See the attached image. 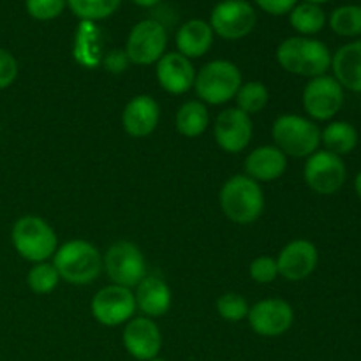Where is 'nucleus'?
Segmentation results:
<instances>
[{
  "instance_id": "obj_15",
  "label": "nucleus",
  "mask_w": 361,
  "mask_h": 361,
  "mask_svg": "<svg viewBox=\"0 0 361 361\" xmlns=\"http://www.w3.org/2000/svg\"><path fill=\"white\" fill-rule=\"evenodd\" d=\"M122 342L126 351L137 361L157 358L162 348V335L150 317H133L123 328Z\"/></svg>"
},
{
  "instance_id": "obj_9",
  "label": "nucleus",
  "mask_w": 361,
  "mask_h": 361,
  "mask_svg": "<svg viewBox=\"0 0 361 361\" xmlns=\"http://www.w3.org/2000/svg\"><path fill=\"white\" fill-rule=\"evenodd\" d=\"M168 46V34L164 25L155 20H143L136 23L127 37L126 53L130 63L152 66L161 60Z\"/></svg>"
},
{
  "instance_id": "obj_40",
  "label": "nucleus",
  "mask_w": 361,
  "mask_h": 361,
  "mask_svg": "<svg viewBox=\"0 0 361 361\" xmlns=\"http://www.w3.org/2000/svg\"><path fill=\"white\" fill-rule=\"evenodd\" d=\"M150 361H168V360H164V358H159V356H157V358H154V360H150Z\"/></svg>"
},
{
  "instance_id": "obj_24",
  "label": "nucleus",
  "mask_w": 361,
  "mask_h": 361,
  "mask_svg": "<svg viewBox=\"0 0 361 361\" xmlns=\"http://www.w3.org/2000/svg\"><path fill=\"white\" fill-rule=\"evenodd\" d=\"M210 113L204 102L187 101L178 108L175 116V126L182 136L197 137L208 129Z\"/></svg>"
},
{
  "instance_id": "obj_12",
  "label": "nucleus",
  "mask_w": 361,
  "mask_h": 361,
  "mask_svg": "<svg viewBox=\"0 0 361 361\" xmlns=\"http://www.w3.org/2000/svg\"><path fill=\"white\" fill-rule=\"evenodd\" d=\"M92 316L102 326H120L134 317L136 300L134 293L123 286L109 284L95 293L90 303Z\"/></svg>"
},
{
  "instance_id": "obj_20",
  "label": "nucleus",
  "mask_w": 361,
  "mask_h": 361,
  "mask_svg": "<svg viewBox=\"0 0 361 361\" xmlns=\"http://www.w3.org/2000/svg\"><path fill=\"white\" fill-rule=\"evenodd\" d=\"M136 309L145 314V317H161L168 314L171 307V289L157 275H147L134 291Z\"/></svg>"
},
{
  "instance_id": "obj_41",
  "label": "nucleus",
  "mask_w": 361,
  "mask_h": 361,
  "mask_svg": "<svg viewBox=\"0 0 361 361\" xmlns=\"http://www.w3.org/2000/svg\"><path fill=\"white\" fill-rule=\"evenodd\" d=\"M0 134H2V122H0Z\"/></svg>"
},
{
  "instance_id": "obj_16",
  "label": "nucleus",
  "mask_w": 361,
  "mask_h": 361,
  "mask_svg": "<svg viewBox=\"0 0 361 361\" xmlns=\"http://www.w3.org/2000/svg\"><path fill=\"white\" fill-rule=\"evenodd\" d=\"M319 252L317 247L309 240H293L277 257L279 275L289 282H298L309 277L317 267Z\"/></svg>"
},
{
  "instance_id": "obj_10",
  "label": "nucleus",
  "mask_w": 361,
  "mask_h": 361,
  "mask_svg": "<svg viewBox=\"0 0 361 361\" xmlns=\"http://www.w3.org/2000/svg\"><path fill=\"white\" fill-rule=\"evenodd\" d=\"M302 104L310 118L328 122L344 104V88L334 76L312 78L303 88Z\"/></svg>"
},
{
  "instance_id": "obj_36",
  "label": "nucleus",
  "mask_w": 361,
  "mask_h": 361,
  "mask_svg": "<svg viewBox=\"0 0 361 361\" xmlns=\"http://www.w3.org/2000/svg\"><path fill=\"white\" fill-rule=\"evenodd\" d=\"M102 63H104L106 69L109 71V73H123V71L129 67V59H127V53L123 51V49H113V51H109L108 55L102 56Z\"/></svg>"
},
{
  "instance_id": "obj_1",
  "label": "nucleus",
  "mask_w": 361,
  "mask_h": 361,
  "mask_svg": "<svg viewBox=\"0 0 361 361\" xmlns=\"http://www.w3.org/2000/svg\"><path fill=\"white\" fill-rule=\"evenodd\" d=\"M277 62L286 73L317 78L331 67V53L324 42L310 37H288L279 44Z\"/></svg>"
},
{
  "instance_id": "obj_11",
  "label": "nucleus",
  "mask_w": 361,
  "mask_h": 361,
  "mask_svg": "<svg viewBox=\"0 0 361 361\" xmlns=\"http://www.w3.org/2000/svg\"><path fill=\"white\" fill-rule=\"evenodd\" d=\"M303 178L314 192L330 196L342 189L348 178V169L342 157L326 150H317L307 157Z\"/></svg>"
},
{
  "instance_id": "obj_2",
  "label": "nucleus",
  "mask_w": 361,
  "mask_h": 361,
  "mask_svg": "<svg viewBox=\"0 0 361 361\" xmlns=\"http://www.w3.org/2000/svg\"><path fill=\"white\" fill-rule=\"evenodd\" d=\"M221 210L235 224H252L264 210V194L259 182L247 175H235L226 180L219 194Z\"/></svg>"
},
{
  "instance_id": "obj_35",
  "label": "nucleus",
  "mask_w": 361,
  "mask_h": 361,
  "mask_svg": "<svg viewBox=\"0 0 361 361\" xmlns=\"http://www.w3.org/2000/svg\"><path fill=\"white\" fill-rule=\"evenodd\" d=\"M264 13L271 16H282V14L291 13L296 6V0H254Z\"/></svg>"
},
{
  "instance_id": "obj_4",
  "label": "nucleus",
  "mask_w": 361,
  "mask_h": 361,
  "mask_svg": "<svg viewBox=\"0 0 361 361\" xmlns=\"http://www.w3.org/2000/svg\"><path fill=\"white\" fill-rule=\"evenodd\" d=\"M274 143L286 157H310L321 147V129L300 115H282L271 126Z\"/></svg>"
},
{
  "instance_id": "obj_33",
  "label": "nucleus",
  "mask_w": 361,
  "mask_h": 361,
  "mask_svg": "<svg viewBox=\"0 0 361 361\" xmlns=\"http://www.w3.org/2000/svg\"><path fill=\"white\" fill-rule=\"evenodd\" d=\"M249 274L257 284H271L279 277L277 259L270 256H259L250 263Z\"/></svg>"
},
{
  "instance_id": "obj_38",
  "label": "nucleus",
  "mask_w": 361,
  "mask_h": 361,
  "mask_svg": "<svg viewBox=\"0 0 361 361\" xmlns=\"http://www.w3.org/2000/svg\"><path fill=\"white\" fill-rule=\"evenodd\" d=\"M355 189H356V194H358V196H360V200H361V171L358 173V176H356Z\"/></svg>"
},
{
  "instance_id": "obj_19",
  "label": "nucleus",
  "mask_w": 361,
  "mask_h": 361,
  "mask_svg": "<svg viewBox=\"0 0 361 361\" xmlns=\"http://www.w3.org/2000/svg\"><path fill=\"white\" fill-rule=\"evenodd\" d=\"M286 168L288 157L275 145L254 148L243 162L245 175L256 182H274L284 175Z\"/></svg>"
},
{
  "instance_id": "obj_23",
  "label": "nucleus",
  "mask_w": 361,
  "mask_h": 361,
  "mask_svg": "<svg viewBox=\"0 0 361 361\" xmlns=\"http://www.w3.org/2000/svg\"><path fill=\"white\" fill-rule=\"evenodd\" d=\"M321 143H323L324 150L330 154L348 155L358 145V130L355 126L344 120H337V122H330L323 130H321Z\"/></svg>"
},
{
  "instance_id": "obj_6",
  "label": "nucleus",
  "mask_w": 361,
  "mask_h": 361,
  "mask_svg": "<svg viewBox=\"0 0 361 361\" xmlns=\"http://www.w3.org/2000/svg\"><path fill=\"white\" fill-rule=\"evenodd\" d=\"M242 73L229 60H212L196 73L194 90L201 102L221 106L235 99L242 87Z\"/></svg>"
},
{
  "instance_id": "obj_14",
  "label": "nucleus",
  "mask_w": 361,
  "mask_h": 361,
  "mask_svg": "<svg viewBox=\"0 0 361 361\" xmlns=\"http://www.w3.org/2000/svg\"><path fill=\"white\" fill-rule=\"evenodd\" d=\"M214 137L219 148L228 154L243 152L252 140V120L238 108L224 109L215 120Z\"/></svg>"
},
{
  "instance_id": "obj_32",
  "label": "nucleus",
  "mask_w": 361,
  "mask_h": 361,
  "mask_svg": "<svg viewBox=\"0 0 361 361\" xmlns=\"http://www.w3.org/2000/svg\"><path fill=\"white\" fill-rule=\"evenodd\" d=\"M67 0H25L27 13L37 21L55 20L66 9Z\"/></svg>"
},
{
  "instance_id": "obj_5",
  "label": "nucleus",
  "mask_w": 361,
  "mask_h": 361,
  "mask_svg": "<svg viewBox=\"0 0 361 361\" xmlns=\"http://www.w3.org/2000/svg\"><path fill=\"white\" fill-rule=\"evenodd\" d=\"M11 242L14 250L30 263H44L59 249V238L51 226L41 217L25 215L13 224Z\"/></svg>"
},
{
  "instance_id": "obj_21",
  "label": "nucleus",
  "mask_w": 361,
  "mask_h": 361,
  "mask_svg": "<svg viewBox=\"0 0 361 361\" xmlns=\"http://www.w3.org/2000/svg\"><path fill=\"white\" fill-rule=\"evenodd\" d=\"M331 69L342 88L361 94V39L344 44L331 55Z\"/></svg>"
},
{
  "instance_id": "obj_39",
  "label": "nucleus",
  "mask_w": 361,
  "mask_h": 361,
  "mask_svg": "<svg viewBox=\"0 0 361 361\" xmlns=\"http://www.w3.org/2000/svg\"><path fill=\"white\" fill-rule=\"evenodd\" d=\"M305 2H310V4H317V6H319V4L330 2V0H305Z\"/></svg>"
},
{
  "instance_id": "obj_3",
  "label": "nucleus",
  "mask_w": 361,
  "mask_h": 361,
  "mask_svg": "<svg viewBox=\"0 0 361 361\" xmlns=\"http://www.w3.org/2000/svg\"><path fill=\"white\" fill-rule=\"evenodd\" d=\"M53 267L60 279L73 286L92 284L102 271V256L87 240H69L53 254Z\"/></svg>"
},
{
  "instance_id": "obj_17",
  "label": "nucleus",
  "mask_w": 361,
  "mask_h": 361,
  "mask_svg": "<svg viewBox=\"0 0 361 361\" xmlns=\"http://www.w3.org/2000/svg\"><path fill=\"white\" fill-rule=\"evenodd\" d=\"M157 81L162 90L173 95H182L194 87L196 71L192 62L178 51L164 53L157 62Z\"/></svg>"
},
{
  "instance_id": "obj_37",
  "label": "nucleus",
  "mask_w": 361,
  "mask_h": 361,
  "mask_svg": "<svg viewBox=\"0 0 361 361\" xmlns=\"http://www.w3.org/2000/svg\"><path fill=\"white\" fill-rule=\"evenodd\" d=\"M133 2L140 7H154V6H157L161 0H133Z\"/></svg>"
},
{
  "instance_id": "obj_13",
  "label": "nucleus",
  "mask_w": 361,
  "mask_h": 361,
  "mask_svg": "<svg viewBox=\"0 0 361 361\" xmlns=\"http://www.w3.org/2000/svg\"><path fill=\"white\" fill-rule=\"evenodd\" d=\"M247 321L254 334L261 337H281L286 331H289V328L295 323V310L286 300H261L256 305L250 307Z\"/></svg>"
},
{
  "instance_id": "obj_8",
  "label": "nucleus",
  "mask_w": 361,
  "mask_h": 361,
  "mask_svg": "<svg viewBox=\"0 0 361 361\" xmlns=\"http://www.w3.org/2000/svg\"><path fill=\"white\" fill-rule=\"evenodd\" d=\"M256 21V9L247 0H224L212 11L210 27L219 37L226 41H238L254 30Z\"/></svg>"
},
{
  "instance_id": "obj_26",
  "label": "nucleus",
  "mask_w": 361,
  "mask_h": 361,
  "mask_svg": "<svg viewBox=\"0 0 361 361\" xmlns=\"http://www.w3.org/2000/svg\"><path fill=\"white\" fill-rule=\"evenodd\" d=\"M289 23L296 32L307 37V35H314L323 30L326 25V14L317 4L303 2L293 7L289 13Z\"/></svg>"
},
{
  "instance_id": "obj_30",
  "label": "nucleus",
  "mask_w": 361,
  "mask_h": 361,
  "mask_svg": "<svg viewBox=\"0 0 361 361\" xmlns=\"http://www.w3.org/2000/svg\"><path fill=\"white\" fill-rule=\"evenodd\" d=\"M60 275L53 263H35L27 275V284L35 295H48L60 284Z\"/></svg>"
},
{
  "instance_id": "obj_28",
  "label": "nucleus",
  "mask_w": 361,
  "mask_h": 361,
  "mask_svg": "<svg viewBox=\"0 0 361 361\" xmlns=\"http://www.w3.org/2000/svg\"><path fill=\"white\" fill-rule=\"evenodd\" d=\"M331 30L342 37L361 35V6H341L330 16Z\"/></svg>"
},
{
  "instance_id": "obj_31",
  "label": "nucleus",
  "mask_w": 361,
  "mask_h": 361,
  "mask_svg": "<svg viewBox=\"0 0 361 361\" xmlns=\"http://www.w3.org/2000/svg\"><path fill=\"white\" fill-rule=\"evenodd\" d=\"M249 309L250 307L247 300L238 293H226L217 300V314L229 323L247 319Z\"/></svg>"
},
{
  "instance_id": "obj_25",
  "label": "nucleus",
  "mask_w": 361,
  "mask_h": 361,
  "mask_svg": "<svg viewBox=\"0 0 361 361\" xmlns=\"http://www.w3.org/2000/svg\"><path fill=\"white\" fill-rule=\"evenodd\" d=\"M74 55L85 67H94L102 62V44L99 30L94 27V21H83L78 28L76 49Z\"/></svg>"
},
{
  "instance_id": "obj_18",
  "label": "nucleus",
  "mask_w": 361,
  "mask_h": 361,
  "mask_svg": "<svg viewBox=\"0 0 361 361\" xmlns=\"http://www.w3.org/2000/svg\"><path fill=\"white\" fill-rule=\"evenodd\" d=\"M161 108L150 95H136L126 104L122 113V127L129 136L147 137L157 129Z\"/></svg>"
},
{
  "instance_id": "obj_7",
  "label": "nucleus",
  "mask_w": 361,
  "mask_h": 361,
  "mask_svg": "<svg viewBox=\"0 0 361 361\" xmlns=\"http://www.w3.org/2000/svg\"><path fill=\"white\" fill-rule=\"evenodd\" d=\"M102 270H106L113 284L130 289L147 277V261L136 243L118 240L102 256Z\"/></svg>"
},
{
  "instance_id": "obj_34",
  "label": "nucleus",
  "mask_w": 361,
  "mask_h": 361,
  "mask_svg": "<svg viewBox=\"0 0 361 361\" xmlns=\"http://www.w3.org/2000/svg\"><path fill=\"white\" fill-rule=\"evenodd\" d=\"M18 62L14 55L7 49L0 48V90H6L16 81Z\"/></svg>"
},
{
  "instance_id": "obj_27",
  "label": "nucleus",
  "mask_w": 361,
  "mask_h": 361,
  "mask_svg": "<svg viewBox=\"0 0 361 361\" xmlns=\"http://www.w3.org/2000/svg\"><path fill=\"white\" fill-rule=\"evenodd\" d=\"M235 99L236 108L250 116L267 108L268 101H270V92L261 81H249V83H242Z\"/></svg>"
},
{
  "instance_id": "obj_22",
  "label": "nucleus",
  "mask_w": 361,
  "mask_h": 361,
  "mask_svg": "<svg viewBox=\"0 0 361 361\" xmlns=\"http://www.w3.org/2000/svg\"><path fill=\"white\" fill-rule=\"evenodd\" d=\"M214 44V30L203 20H189L176 32V48L187 59H200L207 55Z\"/></svg>"
},
{
  "instance_id": "obj_29",
  "label": "nucleus",
  "mask_w": 361,
  "mask_h": 361,
  "mask_svg": "<svg viewBox=\"0 0 361 361\" xmlns=\"http://www.w3.org/2000/svg\"><path fill=\"white\" fill-rule=\"evenodd\" d=\"M120 4L122 0H67L71 11L83 21L104 20L118 9Z\"/></svg>"
}]
</instances>
